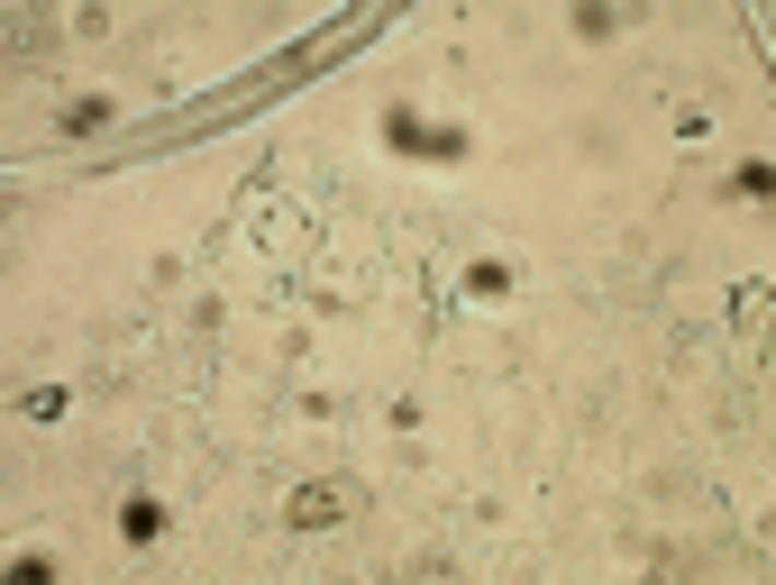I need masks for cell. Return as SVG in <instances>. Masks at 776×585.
Instances as JSON below:
<instances>
[{"label": "cell", "mask_w": 776, "mask_h": 585, "mask_svg": "<svg viewBox=\"0 0 776 585\" xmlns=\"http://www.w3.org/2000/svg\"><path fill=\"white\" fill-rule=\"evenodd\" d=\"M119 530H128V540H155V530H165V503H146V494H138V503L119 513Z\"/></svg>", "instance_id": "7a4b0ae2"}, {"label": "cell", "mask_w": 776, "mask_h": 585, "mask_svg": "<svg viewBox=\"0 0 776 585\" xmlns=\"http://www.w3.org/2000/svg\"><path fill=\"white\" fill-rule=\"evenodd\" d=\"M101 119H110V101H73V110H64V138H83V129H101Z\"/></svg>", "instance_id": "3957f363"}, {"label": "cell", "mask_w": 776, "mask_h": 585, "mask_svg": "<svg viewBox=\"0 0 776 585\" xmlns=\"http://www.w3.org/2000/svg\"><path fill=\"white\" fill-rule=\"evenodd\" d=\"M293 522H302V530L339 522V494H329V485H302V494H293Z\"/></svg>", "instance_id": "6da1fadb"}]
</instances>
